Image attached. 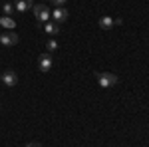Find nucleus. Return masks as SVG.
<instances>
[{
  "label": "nucleus",
  "instance_id": "f257e3e1",
  "mask_svg": "<svg viewBox=\"0 0 149 147\" xmlns=\"http://www.w3.org/2000/svg\"><path fill=\"white\" fill-rule=\"evenodd\" d=\"M95 79H97L100 88H103V90L117 84V76H115V74H109V72H97V74H95Z\"/></svg>",
  "mask_w": 149,
  "mask_h": 147
},
{
  "label": "nucleus",
  "instance_id": "f03ea898",
  "mask_svg": "<svg viewBox=\"0 0 149 147\" xmlns=\"http://www.w3.org/2000/svg\"><path fill=\"white\" fill-rule=\"evenodd\" d=\"M32 12H34L36 20H38L40 24H46L48 20H50V14H52V12L48 10V6H46V4H34Z\"/></svg>",
  "mask_w": 149,
  "mask_h": 147
},
{
  "label": "nucleus",
  "instance_id": "7ed1b4c3",
  "mask_svg": "<svg viewBox=\"0 0 149 147\" xmlns=\"http://www.w3.org/2000/svg\"><path fill=\"white\" fill-rule=\"evenodd\" d=\"M52 64H54V60H52V56H50V54H42V56H38V70H40V72H44V74H46V72H50V70H52Z\"/></svg>",
  "mask_w": 149,
  "mask_h": 147
},
{
  "label": "nucleus",
  "instance_id": "20e7f679",
  "mask_svg": "<svg viewBox=\"0 0 149 147\" xmlns=\"http://www.w3.org/2000/svg\"><path fill=\"white\" fill-rule=\"evenodd\" d=\"M2 84H4L6 88H14V86L18 84V74H16L14 70H6V72L2 74Z\"/></svg>",
  "mask_w": 149,
  "mask_h": 147
},
{
  "label": "nucleus",
  "instance_id": "39448f33",
  "mask_svg": "<svg viewBox=\"0 0 149 147\" xmlns=\"http://www.w3.org/2000/svg\"><path fill=\"white\" fill-rule=\"evenodd\" d=\"M52 16H54V22L56 24H62V22L68 20V10H66L64 6H58V8L52 10Z\"/></svg>",
  "mask_w": 149,
  "mask_h": 147
},
{
  "label": "nucleus",
  "instance_id": "423d86ee",
  "mask_svg": "<svg viewBox=\"0 0 149 147\" xmlns=\"http://www.w3.org/2000/svg\"><path fill=\"white\" fill-rule=\"evenodd\" d=\"M0 44H2V46H14V44H18V34H16V32L0 34Z\"/></svg>",
  "mask_w": 149,
  "mask_h": 147
},
{
  "label": "nucleus",
  "instance_id": "0eeeda50",
  "mask_svg": "<svg viewBox=\"0 0 149 147\" xmlns=\"http://www.w3.org/2000/svg\"><path fill=\"white\" fill-rule=\"evenodd\" d=\"M14 8L18 12H28L34 8V0H14Z\"/></svg>",
  "mask_w": 149,
  "mask_h": 147
},
{
  "label": "nucleus",
  "instance_id": "6e6552de",
  "mask_svg": "<svg viewBox=\"0 0 149 147\" xmlns=\"http://www.w3.org/2000/svg\"><path fill=\"white\" fill-rule=\"evenodd\" d=\"M113 26H115V20L111 16H102V18H100V28H102V30H111Z\"/></svg>",
  "mask_w": 149,
  "mask_h": 147
},
{
  "label": "nucleus",
  "instance_id": "1a4fd4ad",
  "mask_svg": "<svg viewBox=\"0 0 149 147\" xmlns=\"http://www.w3.org/2000/svg\"><path fill=\"white\" fill-rule=\"evenodd\" d=\"M44 32H46V34L56 36L58 32H60V24H56V22H50V20H48V22H46V26H44Z\"/></svg>",
  "mask_w": 149,
  "mask_h": 147
},
{
  "label": "nucleus",
  "instance_id": "9d476101",
  "mask_svg": "<svg viewBox=\"0 0 149 147\" xmlns=\"http://www.w3.org/2000/svg\"><path fill=\"white\" fill-rule=\"evenodd\" d=\"M0 26H4V28H8V30H12V28L16 26V22L12 20L10 16H4V18H0Z\"/></svg>",
  "mask_w": 149,
  "mask_h": 147
},
{
  "label": "nucleus",
  "instance_id": "9b49d317",
  "mask_svg": "<svg viewBox=\"0 0 149 147\" xmlns=\"http://www.w3.org/2000/svg\"><path fill=\"white\" fill-rule=\"evenodd\" d=\"M2 12H4L6 16H10V14H14V12H16V8H14V2H6V4L2 6Z\"/></svg>",
  "mask_w": 149,
  "mask_h": 147
},
{
  "label": "nucleus",
  "instance_id": "f8f14e48",
  "mask_svg": "<svg viewBox=\"0 0 149 147\" xmlns=\"http://www.w3.org/2000/svg\"><path fill=\"white\" fill-rule=\"evenodd\" d=\"M46 48H48V54H50V52H54V50L58 48V42H56V40H48V42H46Z\"/></svg>",
  "mask_w": 149,
  "mask_h": 147
},
{
  "label": "nucleus",
  "instance_id": "ddd939ff",
  "mask_svg": "<svg viewBox=\"0 0 149 147\" xmlns=\"http://www.w3.org/2000/svg\"><path fill=\"white\" fill-rule=\"evenodd\" d=\"M50 2H52V4H54V6H64V4H66V0H50Z\"/></svg>",
  "mask_w": 149,
  "mask_h": 147
},
{
  "label": "nucleus",
  "instance_id": "4468645a",
  "mask_svg": "<svg viewBox=\"0 0 149 147\" xmlns=\"http://www.w3.org/2000/svg\"><path fill=\"white\" fill-rule=\"evenodd\" d=\"M26 147H42V145H40V143H36V141H32V143H28Z\"/></svg>",
  "mask_w": 149,
  "mask_h": 147
},
{
  "label": "nucleus",
  "instance_id": "2eb2a0df",
  "mask_svg": "<svg viewBox=\"0 0 149 147\" xmlns=\"http://www.w3.org/2000/svg\"><path fill=\"white\" fill-rule=\"evenodd\" d=\"M0 79H2V76H0Z\"/></svg>",
  "mask_w": 149,
  "mask_h": 147
}]
</instances>
